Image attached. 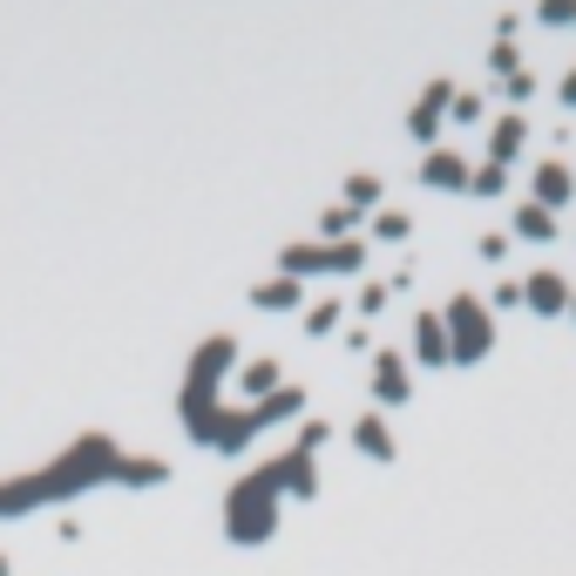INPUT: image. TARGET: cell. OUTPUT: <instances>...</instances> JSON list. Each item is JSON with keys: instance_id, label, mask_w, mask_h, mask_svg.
I'll list each match as a JSON object with an SVG mask.
<instances>
[{"instance_id": "cell-2", "label": "cell", "mask_w": 576, "mask_h": 576, "mask_svg": "<svg viewBox=\"0 0 576 576\" xmlns=\"http://www.w3.org/2000/svg\"><path fill=\"white\" fill-rule=\"evenodd\" d=\"M529 299H536V312H556V299H563V285H556V279H536V285H529Z\"/></svg>"}, {"instance_id": "cell-1", "label": "cell", "mask_w": 576, "mask_h": 576, "mask_svg": "<svg viewBox=\"0 0 576 576\" xmlns=\"http://www.w3.org/2000/svg\"><path fill=\"white\" fill-rule=\"evenodd\" d=\"M455 340H461V360H475L488 346V325H481V312H468V299L455 305Z\"/></svg>"}, {"instance_id": "cell-3", "label": "cell", "mask_w": 576, "mask_h": 576, "mask_svg": "<svg viewBox=\"0 0 576 576\" xmlns=\"http://www.w3.org/2000/svg\"><path fill=\"white\" fill-rule=\"evenodd\" d=\"M569 197V177L563 170H543V204H563Z\"/></svg>"}]
</instances>
